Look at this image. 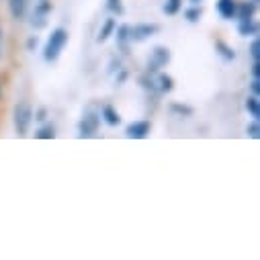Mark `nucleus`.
<instances>
[{"label":"nucleus","instance_id":"1","mask_svg":"<svg viewBox=\"0 0 260 260\" xmlns=\"http://www.w3.org/2000/svg\"><path fill=\"white\" fill-rule=\"evenodd\" d=\"M66 45H68V31L63 29V27L53 29L51 35H49V39H47V43H45V47H43L45 61H55Z\"/></svg>","mask_w":260,"mask_h":260},{"label":"nucleus","instance_id":"6","mask_svg":"<svg viewBox=\"0 0 260 260\" xmlns=\"http://www.w3.org/2000/svg\"><path fill=\"white\" fill-rule=\"evenodd\" d=\"M170 61V49L168 47H164V45H158V47H154L152 49V55H150V59H148V72H158L160 68H164L166 63Z\"/></svg>","mask_w":260,"mask_h":260},{"label":"nucleus","instance_id":"9","mask_svg":"<svg viewBox=\"0 0 260 260\" xmlns=\"http://www.w3.org/2000/svg\"><path fill=\"white\" fill-rule=\"evenodd\" d=\"M236 0H217V13L221 19L225 21H232L236 19Z\"/></svg>","mask_w":260,"mask_h":260},{"label":"nucleus","instance_id":"17","mask_svg":"<svg viewBox=\"0 0 260 260\" xmlns=\"http://www.w3.org/2000/svg\"><path fill=\"white\" fill-rule=\"evenodd\" d=\"M35 138H37V140H53V138H55V127H53L51 123L41 125L37 132H35Z\"/></svg>","mask_w":260,"mask_h":260},{"label":"nucleus","instance_id":"26","mask_svg":"<svg viewBox=\"0 0 260 260\" xmlns=\"http://www.w3.org/2000/svg\"><path fill=\"white\" fill-rule=\"evenodd\" d=\"M33 119H35V121H39V123H45V119H47V109H45V107L37 109V111L33 113Z\"/></svg>","mask_w":260,"mask_h":260},{"label":"nucleus","instance_id":"7","mask_svg":"<svg viewBox=\"0 0 260 260\" xmlns=\"http://www.w3.org/2000/svg\"><path fill=\"white\" fill-rule=\"evenodd\" d=\"M152 132V123L150 121H134L125 127V138L129 140H146Z\"/></svg>","mask_w":260,"mask_h":260},{"label":"nucleus","instance_id":"29","mask_svg":"<svg viewBox=\"0 0 260 260\" xmlns=\"http://www.w3.org/2000/svg\"><path fill=\"white\" fill-rule=\"evenodd\" d=\"M252 78H260V61L252 63Z\"/></svg>","mask_w":260,"mask_h":260},{"label":"nucleus","instance_id":"32","mask_svg":"<svg viewBox=\"0 0 260 260\" xmlns=\"http://www.w3.org/2000/svg\"><path fill=\"white\" fill-rule=\"evenodd\" d=\"M0 43H3V29H0Z\"/></svg>","mask_w":260,"mask_h":260},{"label":"nucleus","instance_id":"11","mask_svg":"<svg viewBox=\"0 0 260 260\" xmlns=\"http://www.w3.org/2000/svg\"><path fill=\"white\" fill-rule=\"evenodd\" d=\"M238 33L242 37H254L258 35V23L252 19H244V21H238Z\"/></svg>","mask_w":260,"mask_h":260},{"label":"nucleus","instance_id":"28","mask_svg":"<svg viewBox=\"0 0 260 260\" xmlns=\"http://www.w3.org/2000/svg\"><path fill=\"white\" fill-rule=\"evenodd\" d=\"M37 45H39V39H37V35H31V37L27 39V49H29V51H33Z\"/></svg>","mask_w":260,"mask_h":260},{"label":"nucleus","instance_id":"25","mask_svg":"<svg viewBox=\"0 0 260 260\" xmlns=\"http://www.w3.org/2000/svg\"><path fill=\"white\" fill-rule=\"evenodd\" d=\"M250 55H252L254 61H260V41L258 39H254L250 43Z\"/></svg>","mask_w":260,"mask_h":260},{"label":"nucleus","instance_id":"5","mask_svg":"<svg viewBox=\"0 0 260 260\" xmlns=\"http://www.w3.org/2000/svg\"><path fill=\"white\" fill-rule=\"evenodd\" d=\"M158 31H160V27L154 25V23H140V25L129 27V39H132L134 43H142V41L154 37Z\"/></svg>","mask_w":260,"mask_h":260},{"label":"nucleus","instance_id":"34","mask_svg":"<svg viewBox=\"0 0 260 260\" xmlns=\"http://www.w3.org/2000/svg\"><path fill=\"white\" fill-rule=\"evenodd\" d=\"M254 3H258V0H254Z\"/></svg>","mask_w":260,"mask_h":260},{"label":"nucleus","instance_id":"2","mask_svg":"<svg viewBox=\"0 0 260 260\" xmlns=\"http://www.w3.org/2000/svg\"><path fill=\"white\" fill-rule=\"evenodd\" d=\"M13 123H15V132L23 138L29 134V127L33 123V109L29 103H19L13 111Z\"/></svg>","mask_w":260,"mask_h":260},{"label":"nucleus","instance_id":"21","mask_svg":"<svg viewBox=\"0 0 260 260\" xmlns=\"http://www.w3.org/2000/svg\"><path fill=\"white\" fill-rule=\"evenodd\" d=\"M170 111H172V113H176L178 117H192V107H188V105L172 103V105H170Z\"/></svg>","mask_w":260,"mask_h":260},{"label":"nucleus","instance_id":"20","mask_svg":"<svg viewBox=\"0 0 260 260\" xmlns=\"http://www.w3.org/2000/svg\"><path fill=\"white\" fill-rule=\"evenodd\" d=\"M201 15H203V9H201L199 5H192L190 9L184 11V19H186L188 23H197V21L201 19Z\"/></svg>","mask_w":260,"mask_h":260},{"label":"nucleus","instance_id":"23","mask_svg":"<svg viewBox=\"0 0 260 260\" xmlns=\"http://www.w3.org/2000/svg\"><path fill=\"white\" fill-rule=\"evenodd\" d=\"M246 134H248V138H252V140H258V138H260V125H258V119H254L252 123L246 125Z\"/></svg>","mask_w":260,"mask_h":260},{"label":"nucleus","instance_id":"15","mask_svg":"<svg viewBox=\"0 0 260 260\" xmlns=\"http://www.w3.org/2000/svg\"><path fill=\"white\" fill-rule=\"evenodd\" d=\"M115 29H117V21L115 19H107L105 23H103V27H101V31H99V37H96V41L99 43H105L113 33H115Z\"/></svg>","mask_w":260,"mask_h":260},{"label":"nucleus","instance_id":"14","mask_svg":"<svg viewBox=\"0 0 260 260\" xmlns=\"http://www.w3.org/2000/svg\"><path fill=\"white\" fill-rule=\"evenodd\" d=\"M113 35H117V47H119L121 51H127L129 41H132V39H129V25H121V27H117Z\"/></svg>","mask_w":260,"mask_h":260},{"label":"nucleus","instance_id":"13","mask_svg":"<svg viewBox=\"0 0 260 260\" xmlns=\"http://www.w3.org/2000/svg\"><path fill=\"white\" fill-rule=\"evenodd\" d=\"M27 5H29V0H9V9H11L13 19H17V21L25 19V15H27Z\"/></svg>","mask_w":260,"mask_h":260},{"label":"nucleus","instance_id":"22","mask_svg":"<svg viewBox=\"0 0 260 260\" xmlns=\"http://www.w3.org/2000/svg\"><path fill=\"white\" fill-rule=\"evenodd\" d=\"M180 7H182V0H166L164 7H162V11H164L166 15H176V13L180 11Z\"/></svg>","mask_w":260,"mask_h":260},{"label":"nucleus","instance_id":"16","mask_svg":"<svg viewBox=\"0 0 260 260\" xmlns=\"http://www.w3.org/2000/svg\"><path fill=\"white\" fill-rule=\"evenodd\" d=\"M215 51H217L225 61L236 59V51H234V47H232V45H228V43H225V41H221V39H217V41H215Z\"/></svg>","mask_w":260,"mask_h":260},{"label":"nucleus","instance_id":"3","mask_svg":"<svg viewBox=\"0 0 260 260\" xmlns=\"http://www.w3.org/2000/svg\"><path fill=\"white\" fill-rule=\"evenodd\" d=\"M99 125H101V113L86 109L78 123V138H94L99 132Z\"/></svg>","mask_w":260,"mask_h":260},{"label":"nucleus","instance_id":"12","mask_svg":"<svg viewBox=\"0 0 260 260\" xmlns=\"http://www.w3.org/2000/svg\"><path fill=\"white\" fill-rule=\"evenodd\" d=\"M101 119H103L107 125H111V127H115V125L121 123V115H119L117 109L111 107V105H105V107L101 109Z\"/></svg>","mask_w":260,"mask_h":260},{"label":"nucleus","instance_id":"10","mask_svg":"<svg viewBox=\"0 0 260 260\" xmlns=\"http://www.w3.org/2000/svg\"><path fill=\"white\" fill-rule=\"evenodd\" d=\"M154 78H156V86H158V92H160V94H166V92H170V90L174 88V80H172L170 74L158 70V72L154 74Z\"/></svg>","mask_w":260,"mask_h":260},{"label":"nucleus","instance_id":"19","mask_svg":"<svg viewBox=\"0 0 260 260\" xmlns=\"http://www.w3.org/2000/svg\"><path fill=\"white\" fill-rule=\"evenodd\" d=\"M246 111H248V115L250 117H254V119H260V103H258V96H250L248 101H246Z\"/></svg>","mask_w":260,"mask_h":260},{"label":"nucleus","instance_id":"4","mask_svg":"<svg viewBox=\"0 0 260 260\" xmlns=\"http://www.w3.org/2000/svg\"><path fill=\"white\" fill-rule=\"evenodd\" d=\"M51 11H53V7H51L49 0H37L35 9L31 13V25L35 29H43L47 25V17H49Z\"/></svg>","mask_w":260,"mask_h":260},{"label":"nucleus","instance_id":"8","mask_svg":"<svg viewBox=\"0 0 260 260\" xmlns=\"http://www.w3.org/2000/svg\"><path fill=\"white\" fill-rule=\"evenodd\" d=\"M256 13V3L254 0H244V3L236 5V19L244 21V19H252Z\"/></svg>","mask_w":260,"mask_h":260},{"label":"nucleus","instance_id":"31","mask_svg":"<svg viewBox=\"0 0 260 260\" xmlns=\"http://www.w3.org/2000/svg\"><path fill=\"white\" fill-rule=\"evenodd\" d=\"M199 3H203V0H190V5H199Z\"/></svg>","mask_w":260,"mask_h":260},{"label":"nucleus","instance_id":"27","mask_svg":"<svg viewBox=\"0 0 260 260\" xmlns=\"http://www.w3.org/2000/svg\"><path fill=\"white\" fill-rule=\"evenodd\" d=\"M250 90H252V94H254V96H258V94H260V78H254V80L250 82Z\"/></svg>","mask_w":260,"mask_h":260},{"label":"nucleus","instance_id":"24","mask_svg":"<svg viewBox=\"0 0 260 260\" xmlns=\"http://www.w3.org/2000/svg\"><path fill=\"white\" fill-rule=\"evenodd\" d=\"M107 9H109L113 15H123V13H125L121 0H107Z\"/></svg>","mask_w":260,"mask_h":260},{"label":"nucleus","instance_id":"30","mask_svg":"<svg viewBox=\"0 0 260 260\" xmlns=\"http://www.w3.org/2000/svg\"><path fill=\"white\" fill-rule=\"evenodd\" d=\"M125 78H127V72H123V70H121V72H119V76H117V84H123V82H125Z\"/></svg>","mask_w":260,"mask_h":260},{"label":"nucleus","instance_id":"18","mask_svg":"<svg viewBox=\"0 0 260 260\" xmlns=\"http://www.w3.org/2000/svg\"><path fill=\"white\" fill-rule=\"evenodd\" d=\"M156 74V72H154ZM154 74L152 72H146L144 76H140V84L146 88V90H150V92H158V86H156V78H154Z\"/></svg>","mask_w":260,"mask_h":260},{"label":"nucleus","instance_id":"33","mask_svg":"<svg viewBox=\"0 0 260 260\" xmlns=\"http://www.w3.org/2000/svg\"><path fill=\"white\" fill-rule=\"evenodd\" d=\"M0 96H3V90H0Z\"/></svg>","mask_w":260,"mask_h":260}]
</instances>
